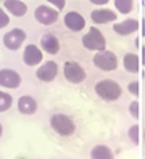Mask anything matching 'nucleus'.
Returning a JSON list of instances; mask_svg holds the SVG:
<instances>
[{"label":"nucleus","mask_w":145,"mask_h":159,"mask_svg":"<svg viewBox=\"0 0 145 159\" xmlns=\"http://www.w3.org/2000/svg\"><path fill=\"white\" fill-rule=\"evenodd\" d=\"M51 127L56 134L60 136H70L75 131V123L73 122V119L65 115V114H55L50 119Z\"/></svg>","instance_id":"f03ea898"},{"label":"nucleus","mask_w":145,"mask_h":159,"mask_svg":"<svg viewBox=\"0 0 145 159\" xmlns=\"http://www.w3.org/2000/svg\"><path fill=\"white\" fill-rule=\"evenodd\" d=\"M114 7L122 15H128L133 11V0H114Z\"/></svg>","instance_id":"6ab92c4d"},{"label":"nucleus","mask_w":145,"mask_h":159,"mask_svg":"<svg viewBox=\"0 0 145 159\" xmlns=\"http://www.w3.org/2000/svg\"><path fill=\"white\" fill-rule=\"evenodd\" d=\"M12 103H14V99L12 96L8 94V92L0 91V112H6L11 108Z\"/></svg>","instance_id":"aec40b11"},{"label":"nucleus","mask_w":145,"mask_h":159,"mask_svg":"<svg viewBox=\"0 0 145 159\" xmlns=\"http://www.w3.org/2000/svg\"><path fill=\"white\" fill-rule=\"evenodd\" d=\"M8 24H10V16L6 14V11L3 8H0V30L7 27Z\"/></svg>","instance_id":"b1692460"},{"label":"nucleus","mask_w":145,"mask_h":159,"mask_svg":"<svg viewBox=\"0 0 145 159\" xmlns=\"http://www.w3.org/2000/svg\"><path fill=\"white\" fill-rule=\"evenodd\" d=\"M17 110L24 114V115H32L38 110V103L32 96L30 95H23L17 100Z\"/></svg>","instance_id":"2eb2a0df"},{"label":"nucleus","mask_w":145,"mask_h":159,"mask_svg":"<svg viewBox=\"0 0 145 159\" xmlns=\"http://www.w3.org/2000/svg\"><path fill=\"white\" fill-rule=\"evenodd\" d=\"M93 63L94 66L101 71H114L118 67V59L114 52L112 51H97V54L93 56Z\"/></svg>","instance_id":"7ed1b4c3"},{"label":"nucleus","mask_w":145,"mask_h":159,"mask_svg":"<svg viewBox=\"0 0 145 159\" xmlns=\"http://www.w3.org/2000/svg\"><path fill=\"white\" fill-rule=\"evenodd\" d=\"M90 17L95 24H108L117 20V14L108 8H101V10H94L90 14Z\"/></svg>","instance_id":"ddd939ff"},{"label":"nucleus","mask_w":145,"mask_h":159,"mask_svg":"<svg viewBox=\"0 0 145 159\" xmlns=\"http://www.w3.org/2000/svg\"><path fill=\"white\" fill-rule=\"evenodd\" d=\"M2 135H3V126L0 125V136H2Z\"/></svg>","instance_id":"c85d7f7f"},{"label":"nucleus","mask_w":145,"mask_h":159,"mask_svg":"<svg viewBox=\"0 0 145 159\" xmlns=\"http://www.w3.org/2000/svg\"><path fill=\"white\" fill-rule=\"evenodd\" d=\"M95 94L99 96L101 99L106 102H116L121 98L122 95V88L116 80L112 79H104L99 80L94 87Z\"/></svg>","instance_id":"f257e3e1"},{"label":"nucleus","mask_w":145,"mask_h":159,"mask_svg":"<svg viewBox=\"0 0 145 159\" xmlns=\"http://www.w3.org/2000/svg\"><path fill=\"white\" fill-rule=\"evenodd\" d=\"M20 84H22V78L19 72H16L15 70H11V68L0 70V86L2 87L15 90V88L20 87Z\"/></svg>","instance_id":"6e6552de"},{"label":"nucleus","mask_w":145,"mask_h":159,"mask_svg":"<svg viewBox=\"0 0 145 159\" xmlns=\"http://www.w3.org/2000/svg\"><path fill=\"white\" fill-rule=\"evenodd\" d=\"M140 24L138 20L136 19H126L124 21H120V23H114L113 24V31L120 36H128V35L134 34L136 31L138 30Z\"/></svg>","instance_id":"f8f14e48"},{"label":"nucleus","mask_w":145,"mask_h":159,"mask_svg":"<svg viewBox=\"0 0 145 159\" xmlns=\"http://www.w3.org/2000/svg\"><path fill=\"white\" fill-rule=\"evenodd\" d=\"M34 16L38 23H41L43 25H51V24L56 23L59 14H58V11L52 10L51 7L39 6V7H36V10H35Z\"/></svg>","instance_id":"0eeeda50"},{"label":"nucleus","mask_w":145,"mask_h":159,"mask_svg":"<svg viewBox=\"0 0 145 159\" xmlns=\"http://www.w3.org/2000/svg\"><path fill=\"white\" fill-rule=\"evenodd\" d=\"M144 2H145V0H144Z\"/></svg>","instance_id":"7c9ffc66"},{"label":"nucleus","mask_w":145,"mask_h":159,"mask_svg":"<svg viewBox=\"0 0 145 159\" xmlns=\"http://www.w3.org/2000/svg\"><path fill=\"white\" fill-rule=\"evenodd\" d=\"M63 23L70 31L74 32H80L86 27V20L81 14H78L75 11H70L65 15L63 17Z\"/></svg>","instance_id":"9d476101"},{"label":"nucleus","mask_w":145,"mask_h":159,"mask_svg":"<svg viewBox=\"0 0 145 159\" xmlns=\"http://www.w3.org/2000/svg\"><path fill=\"white\" fill-rule=\"evenodd\" d=\"M4 7L11 15L16 17H22L27 14V4L22 0H4Z\"/></svg>","instance_id":"dca6fc26"},{"label":"nucleus","mask_w":145,"mask_h":159,"mask_svg":"<svg viewBox=\"0 0 145 159\" xmlns=\"http://www.w3.org/2000/svg\"><path fill=\"white\" fill-rule=\"evenodd\" d=\"M89 2L94 6H105V4L109 3V0H89Z\"/></svg>","instance_id":"a878e982"},{"label":"nucleus","mask_w":145,"mask_h":159,"mask_svg":"<svg viewBox=\"0 0 145 159\" xmlns=\"http://www.w3.org/2000/svg\"><path fill=\"white\" fill-rule=\"evenodd\" d=\"M143 66H145V47H143Z\"/></svg>","instance_id":"bb28decb"},{"label":"nucleus","mask_w":145,"mask_h":159,"mask_svg":"<svg viewBox=\"0 0 145 159\" xmlns=\"http://www.w3.org/2000/svg\"><path fill=\"white\" fill-rule=\"evenodd\" d=\"M48 3L51 4V6L56 7L58 10H63V8L66 7V0H47Z\"/></svg>","instance_id":"393cba45"},{"label":"nucleus","mask_w":145,"mask_h":159,"mask_svg":"<svg viewBox=\"0 0 145 159\" xmlns=\"http://www.w3.org/2000/svg\"><path fill=\"white\" fill-rule=\"evenodd\" d=\"M58 71H59L58 64L52 60H48V61H46V63H43L41 67L36 70V78L41 82L48 83V82H52L56 78Z\"/></svg>","instance_id":"1a4fd4ad"},{"label":"nucleus","mask_w":145,"mask_h":159,"mask_svg":"<svg viewBox=\"0 0 145 159\" xmlns=\"http://www.w3.org/2000/svg\"><path fill=\"white\" fill-rule=\"evenodd\" d=\"M42 60H43V54L38 46H35V44H28V46L24 48L23 61L27 66L34 67V66H38Z\"/></svg>","instance_id":"9b49d317"},{"label":"nucleus","mask_w":145,"mask_h":159,"mask_svg":"<svg viewBox=\"0 0 145 159\" xmlns=\"http://www.w3.org/2000/svg\"><path fill=\"white\" fill-rule=\"evenodd\" d=\"M129 114L132 115V118L138 119V116H140V104H138L137 100H133L129 104Z\"/></svg>","instance_id":"4be33fe9"},{"label":"nucleus","mask_w":145,"mask_h":159,"mask_svg":"<svg viewBox=\"0 0 145 159\" xmlns=\"http://www.w3.org/2000/svg\"><path fill=\"white\" fill-rule=\"evenodd\" d=\"M143 36H145V17L143 19Z\"/></svg>","instance_id":"cd10ccee"},{"label":"nucleus","mask_w":145,"mask_h":159,"mask_svg":"<svg viewBox=\"0 0 145 159\" xmlns=\"http://www.w3.org/2000/svg\"><path fill=\"white\" fill-rule=\"evenodd\" d=\"M128 91L133 96H138V94H140V84H138V82L137 80L130 82L128 84Z\"/></svg>","instance_id":"5701e85b"},{"label":"nucleus","mask_w":145,"mask_h":159,"mask_svg":"<svg viewBox=\"0 0 145 159\" xmlns=\"http://www.w3.org/2000/svg\"><path fill=\"white\" fill-rule=\"evenodd\" d=\"M82 44L86 50L90 51H102L106 48V39L102 35V32L97 27H90L89 32L83 35Z\"/></svg>","instance_id":"20e7f679"},{"label":"nucleus","mask_w":145,"mask_h":159,"mask_svg":"<svg viewBox=\"0 0 145 159\" xmlns=\"http://www.w3.org/2000/svg\"><path fill=\"white\" fill-rule=\"evenodd\" d=\"M63 75L66 80L73 83V84L82 83L86 79V71L77 61H66L63 67Z\"/></svg>","instance_id":"423d86ee"},{"label":"nucleus","mask_w":145,"mask_h":159,"mask_svg":"<svg viewBox=\"0 0 145 159\" xmlns=\"http://www.w3.org/2000/svg\"><path fill=\"white\" fill-rule=\"evenodd\" d=\"M143 139H144V144H145V130L143 131Z\"/></svg>","instance_id":"c756f323"},{"label":"nucleus","mask_w":145,"mask_h":159,"mask_svg":"<svg viewBox=\"0 0 145 159\" xmlns=\"http://www.w3.org/2000/svg\"><path fill=\"white\" fill-rule=\"evenodd\" d=\"M90 157L93 159H112L113 158V152L112 150L105 144H97L91 148L90 151Z\"/></svg>","instance_id":"a211bd4d"},{"label":"nucleus","mask_w":145,"mask_h":159,"mask_svg":"<svg viewBox=\"0 0 145 159\" xmlns=\"http://www.w3.org/2000/svg\"><path fill=\"white\" fill-rule=\"evenodd\" d=\"M122 63H124V68L128 72H130V74H137L138 72V70H140V59H138V56L136 54H132V52L126 54L124 56Z\"/></svg>","instance_id":"f3484780"},{"label":"nucleus","mask_w":145,"mask_h":159,"mask_svg":"<svg viewBox=\"0 0 145 159\" xmlns=\"http://www.w3.org/2000/svg\"><path fill=\"white\" fill-rule=\"evenodd\" d=\"M41 46L43 48V51H46L50 55H56L60 50V43L59 39L52 34H46L43 35L41 39Z\"/></svg>","instance_id":"4468645a"},{"label":"nucleus","mask_w":145,"mask_h":159,"mask_svg":"<svg viewBox=\"0 0 145 159\" xmlns=\"http://www.w3.org/2000/svg\"><path fill=\"white\" fill-rule=\"evenodd\" d=\"M128 136L129 139L132 140V143L137 146L140 143V129H138V125H133L128 130Z\"/></svg>","instance_id":"412c9836"},{"label":"nucleus","mask_w":145,"mask_h":159,"mask_svg":"<svg viewBox=\"0 0 145 159\" xmlns=\"http://www.w3.org/2000/svg\"><path fill=\"white\" fill-rule=\"evenodd\" d=\"M27 39V34L22 28H14L3 36V44L7 50L10 51H17L22 47V44Z\"/></svg>","instance_id":"39448f33"}]
</instances>
